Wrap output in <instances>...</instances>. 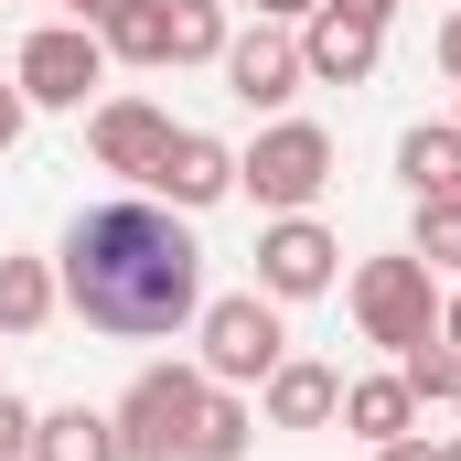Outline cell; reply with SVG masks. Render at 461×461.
<instances>
[{"instance_id":"6da1fadb","label":"cell","mask_w":461,"mask_h":461,"mask_svg":"<svg viewBox=\"0 0 461 461\" xmlns=\"http://www.w3.org/2000/svg\"><path fill=\"white\" fill-rule=\"evenodd\" d=\"M54 290L86 333H118V344H161V333H194L204 312V247L172 204L150 194H118L97 215H76L65 247H54Z\"/></svg>"},{"instance_id":"7a4b0ae2","label":"cell","mask_w":461,"mask_h":461,"mask_svg":"<svg viewBox=\"0 0 461 461\" xmlns=\"http://www.w3.org/2000/svg\"><path fill=\"white\" fill-rule=\"evenodd\" d=\"M236 183L258 194V215H312L333 183V129L322 118H268L258 150H236Z\"/></svg>"},{"instance_id":"3957f363","label":"cell","mask_w":461,"mask_h":461,"mask_svg":"<svg viewBox=\"0 0 461 461\" xmlns=\"http://www.w3.org/2000/svg\"><path fill=\"white\" fill-rule=\"evenodd\" d=\"M344 301H354V333L386 344V354H408L419 333H440V268L408 258V247H397V258H365L344 279Z\"/></svg>"},{"instance_id":"277c9868","label":"cell","mask_w":461,"mask_h":461,"mask_svg":"<svg viewBox=\"0 0 461 461\" xmlns=\"http://www.w3.org/2000/svg\"><path fill=\"white\" fill-rule=\"evenodd\" d=\"M279 354H290V322H279L268 290H226V301L194 312V365H204L215 386H268Z\"/></svg>"},{"instance_id":"5b68a950","label":"cell","mask_w":461,"mask_h":461,"mask_svg":"<svg viewBox=\"0 0 461 461\" xmlns=\"http://www.w3.org/2000/svg\"><path fill=\"white\" fill-rule=\"evenodd\" d=\"M204 397H215V375L204 365H150L129 397H118V451L129 461H194V419H204Z\"/></svg>"},{"instance_id":"8992f818","label":"cell","mask_w":461,"mask_h":461,"mask_svg":"<svg viewBox=\"0 0 461 461\" xmlns=\"http://www.w3.org/2000/svg\"><path fill=\"white\" fill-rule=\"evenodd\" d=\"M386 22H397V0H312V11H301V65H312V86H365L375 54H386Z\"/></svg>"},{"instance_id":"52a82bcc","label":"cell","mask_w":461,"mask_h":461,"mask_svg":"<svg viewBox=\"0 0 461 461\" xmlns=\"http://www.w3.org/2000/svg\"><path fill=\"white\" fill-rule=\"evenodd\" d=\"M11 86H22L32 108H86V97L108 86V43H97L86 22H43V32L22 43V65H11Z\"/></svg>"},{"instance_id":"ba28073f","label":"cell","mask_w":461,"mask_h":461,"mask_svg":"<svg viewBox=\"0 0 461 461\" xmlns=\"http://www.w3.org/2000/svg\"><path fill=\"white\" fill-rule=\"evenodd\" d=\"M215 76H226L236 108H290L301 86H312V65H301V32L290 22H247V32H226V54H215Z\"/></svg>"},{"instance_id":"9c48e42d","label":"cell","mask_w":461,"mask_h":461,"mask_svg":"<svg viewBox=\"0 0 461 461\" xmlns=\"http://www.w3.org/2000/svg\"><path fill=\"white\" fill-rule=\"evenodd\" d=\"M333 279H344L333 226H312V215H268V226H258V290H268V301H322Z\"/></svg>"},{"instance_id":"30bf717a","label":"cell","mask_w":461,"mask_h":461,"mask_svg":"<svg viewBox=\"0 0 461 461\" xmlns=\"http://www.w3.org/2000/svg\"><path fill=\"white\" fill-rule=\"evenodd\" d=\"M86 150H97V172L150 183L161 150H172V108H150V97H97V108H86Z\"/></svg>"},{"instance_id":"8fae6325","label":"cell","mask_w":461,"mask_h":461,"mask_svg":"<svg viewBox=\"0 0 461 461\" xmlns=\"http://www.w3.org/2000/svg\"><path fill=\"white\" fill-rule=\"evenodd\" d=\"M150 194H161L172 215H204V204H226V194H236V150L215 140V129H172V150H161Z\"/></svg>"},{"instance_id":"7c38bea8","label":"cell","mask_w":461,"mask_h":461,"mask_svg":"<svg viewBox=\"0 0 461 461\" xmlns=\"http://www.w3.org/2000/svg\"><path fill=\"white\" fill-rule=\"evenodd\" d=\"M258 408H268V429H333L344 375H333V365H312V354H279V365H268V386H258Z\"/></svg>"},{"instance_id":"4fadbf2b","label":"cell","mask_w":461,"mask_h":461,"mask_svg":"<svg viewBox=\"0 0 461 461\" xmlns=\"http://www.w3.org/2000/svg\"><path fill=\"white\" fill-rule=\"evenodd\" d=\"M333 419H344L365 451H386V440L419 429V397H408V375H344V408H333Z\"/></svg>"},{"instance_id":"5bb4252c","label":"cell","mask_w":461,"mask_h":461,"mask_svg":"<svg viewBox=\"0 0 461 461\" xmlns=\"http://www.w3.org/2000/svg\"><path fill=\"white\" fill-rule=\"evenodd\" d=\"M22 461H129V451H118V419H108V408H43Z\"/></svg>"},{"instance_id":"9a60e30c","label":"cell","mask_w":461,"mask_h":461,"mask_svg":"<svg viewBox=\"0 0 461 461\" xmlns=\"http://www.w3.org/2000/svg\"><path fill=\"white\" fill-rule=\"evenodd\" d=\"M65 312V290H54V258H0V333L22 344V333H43Z\"/></svg>"},{"instance_id":"2e32d148","label":"cell","mask_w":461,"mask_h":461,"mask_svg":"<svg viewBox=\"0 0 461 461\" xmlns=\"http://www.w3.org/2000/svg\"><path fill=\"white\" fill-rule=\"evenodd\" d=\"M236 32L226 0H161V65H215Z\"/></svg>"},{"instance_id":"e0dca14e","label":"cell","mask_w":461,"mask_h":461,"mask_svg":"<svg viewBox=\"0 0 461 461\" xmlns=\"http://www.w3.org/2000/svg\"><path fill=\"white\" fill-rule=\"evenodd\" d=\"M397 183L408 194H461V129L451 118H429V129L397 140Z\"/></svg>"},{"instance_id":"ac0fdd59","label":"cell","mask_w":461,"mask_h":461,"mask_svg":"<svg viewBox=\"0 0 461 461\" xmlns=\"http://www.w3.org/2000/svg\"><path fill=\"white\" fill-rule=\"evenodd\" d=\"M247 440H258V408H247L236 386H215L204 419H194V461H247Z\"/></svg>"},{"instance_id":"d6986e66","label":"cell","mask_w":461,"mask_h":461,"mask_svg":"<svg viewBox=\"0 0 461 461\" xmlns=\"http://www.w3.org/2000/svg\"><path fill=\"white\" fill-rule=\"evenodd\" d=\"M397 375H408L419 408H429V397H461V344H451V333H419V344L397 354Z\"/></svg>"},{"instance_id":"ffe728a7","label":"cell","mask_w":461,"mask_h":461,"mask_svg":"<svg viewBox=\"0 0 461 461\" xmlns=\"http://www.w3.org/2000/svg\"><path fill=\"white\" fill-rule=\"evenodd\" d=\"M408 258L461 268V194H419V215H408Z\"/></svg>"},{"instance_id":"44dd1931","label":"cell","mask_w":461,"mask_h":461,"mask_svg":"<svg viewBox=\"0 0 461 461\" xmlns=\"http://www.w3.org/2000/svg\"><path fill=\"white\" fill-rule=\"evenodd\" d=\"M97 43H108L118 65H161V0H129V11H118Z\"/></svg>"},{"instance_id":"7402d4cb","label":"cell","mask_w":461,"mask_h":461,"mask_svg":"<svg viewBox=\"0 0 461 461\" xmlns=\"http://www.w3.org/2000/svg\"><path fill=\"white\" fill-rule=\"evenodd\" d=\"M32 419H43V408H32V397H11V386H0V451H32Z\"/></svg>"},{"instance_id":"603a6c76","label":"cell","mask_w":461,"mask_h":461,"mask_svg":"<svg viewBox=\"0 0 461 461\" xmlns=\"http://www.w3.org/2000/svg\"><path fill=\"white\" fill-rule=\"evenodd\" d=\"M22 118H32V97H22V86H11V76H0V150H11V140H22Z\"/></svg>"},{"instance_id":"cb8c5ba5","label":"cell","mask_w":461,"mask_h":461,"mask_svg":"<svg viewBox=\"0 0 461 461\" xmlns=\"http://www.w3.org/2000/svg\"><path fill=\"white\" fill-rule=\"evenodd\" d=\"M118 11H129V0H65V22H86V32H108Z\"/></svg>"},{"instance_id":"d4e9b609","label":"cell","mask_w":461,"mask_h":461,"mask_svg":"<svg viewBox=\"0 0 461 461\" xmlns=\"http://www.w3.org/2000/svg\"><path fill=\"white\" fill-rule=\"evenodd\" d=\"M375 461H440V440H429V429H408V440H386Z\"/></svg>"},{"instance_id":"484cf974","label":"cell","mask_w":461,"mask_h":461,"mask_svg":"<svg viewBox=\"0 0 461 461\" xmlns=\"http://www.w3.org/2000/svg\"><path fill=\"white\" fill-rule=\"evenodd\" d=\"M226 11H258V22H301L312 0H226Z\"/></svg>"},{"instance_id":"4316f807","label":"cell","mask_w":461,"mask_h":461,"mask_svg":"<svg viewBox=\"0 0 461 461\" xmlns=\"http://www.w3.org/2000/svg\"><path fill=\"white\" fill-rule=\"evenodd\" d=\"M440 76H451V86H461V11H451V22H440Z\"/></svg>"},{"instance_id":"83f0119b","label":"cell","mask_w":461,"mask_h":461,"mask_svg":"<svg viewBox=\"0 0 461 461\" xmlns=\"http://www.w3.org/2000/svg\"><path fill=\"white\" fill-rule=\"evenodd\" d=\"M440 333H451V344H461V290H451V301H440Z\"/></svg>"},{"instance_id":"f1b7e54d","label":"cell","mask_w":461,"mask_h":461,"mask_svg":"<svg viewBox=\"0 0 461 461\" xmlns=\"http://www.w3.org/2000/svg\"><path fill=\"white\" fill-rule=\"evenodd\" d=\"M440 461H461V440H440Z\"/></svg>"},{"instance_id":"f546056e","label":"cell","mask_w":461,"mask_h":461,"mask_svg":"<svg viewBox=\"0 0 461 461\" xmlns=\"http://www.w3.org/2000/svg\"><path fill=\"white\" fill-rule=\"evenodd\" d=\"M0 461H22V451H0Z\"/></svg>"},{"instance_id":"4dcf8cb0","label":"cell","mask_w":461,"mask_h":461,"mask_svg":"<svg viewBox=\"0 0 461 461\" xmlns=\"http://www.w3.org/2000/svg\"><path fill=\"white\" fill-rule=\"evenodd\" d=\"M451 129H461V118H451Z\"/></svg>"},{"instance_id":"1f68e13d","label":"cell","mask_w":461,"mask_h":461,"mask_svg":"<svg viewBox=\"0 0 461 461\" xmlns=\"http://www.w3.org/2000/svg\"><path fill=\"white\" fill-rule=\"evenodd\" d=\"M451 408H461V397H451Z\"/></svg>"}]
</instances>
